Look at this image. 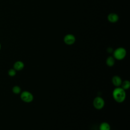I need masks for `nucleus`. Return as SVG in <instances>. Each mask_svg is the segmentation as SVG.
Segmentation results:
<instances>
[{"label":"nucleus","mask_w":130,"mask_h":130,"mask_svg":"<svg viewBox=\"0 0 130 130\" xmlns=\"http://www.w3.org/2000/svg\"><path fill=\"white\" fill-rule=\"evenodd\" d=\"M112 96L116 102L122 103L126 98L125 91L121 87H116L112 91Z\"/></svg>","instance_id":"obj_1"},{"label":"nucleus","mask_w":130,"mask_h":130,"mask_svg":"<svg viewBox=\"0 0 130 130\" xmlns=\"http://www.w3.org/2000/svg\"><path fill=\"white\" fill-rule=\"evenodd\" d=\"M126 55V51L123 47H119L113 51V57L119 60L123 59Z\"/></svg>","instance_id":"obj_2"},{"label":"nucleus","mask_w":130,"mask_h":130,"mask_svg":"<svg viewBox=\"0 0 130 130\" xmlns=\"http://www.w3.org/2000/svg\"><path fill=\"white\" fill-rule=\"evenodd\" d=\"M20 98L24 102L30 103L34 100V95L30 92L25 90L21 92Z\"/></svg>","instance_id":"obj_3"},{"label":"nucleus","mask_w":130,"mask_h":130,"mask_svg":"<svg viewBox=\"0 0 130 130\" xmlns=\"http://www.w3.org/2000/svg\"><path fill=\"white\" fill-rule=\"evenodd\" d=\"M93 105L96 109L101 110L105 106V101L102 97L96 96L93 101Z\"/></svg>","instance_id":"obj_4"},{"label":"nucleus","mask_w":130,"mask_h":130,"mask_svg":"<svg viewBox=\"0 0 130 130\" xmlns=\"http://www.w3.org/2000/svg\"><path fill=\"white\" fill-rule=\"evenodd\" d=\"M76 41L75 36L72 34H67L64 37L63 41L67 45H71L74 44Z\"/></svg>","instance_id":"obj_5"},{"label":"nucleus","mask_w":130,"mask_h":130,"mask_svg":"<svg viewBox=\"0 0 130 130\" xmlns=\"http://www.w3.org/2000/svg\"><path fill=\"white\" fill-rule=\"evenodd\" d=\"M122 82V81L121 78L117 75L114 76L112 78V83L113 85L116 87H120Z\"/></svg>","instance_id":"obj_6"},{"label":"nucleus","mask_w":130,"mask_h":130,"mask_svg":"<svg viewBox=\"0 0 130 130\" xmlns=\"http://www.w3.org/2000/svg\"><path fill=\"white\" fill-rule=\"evenodd\" d=\"M119 16L117 14L114 13H111L108 16V20L109 22L112 23H115L118 21Z\"/></svg>","instance_id":"obj_7"},{"label":"nucleus","mask_w":130,"mask_h":130,"mask_svg":"<svg viewBox=\"0 0 130 130\" xmlns=\"http://www.w3.org/2000/svg\"><path fill=\"white\" fill-rule=\"evenodd\" d=\"M24 67V63L20 60L16 61L13 65V69H14L16 71H21L22 70Z\"/></svg>","instance_id":"obj_8"},{"label":"nucleus","mask_w":130,"mask_h":130,"mask_svg":"<svg viewBox=\"0 0 130 130\" xmlns=\"http://www.w3.org/2000/svg\"><path fill=\"white\" fill-rule=\"evenodd\" d=\"M106 63L108 67H111L113 66L115 64V58H114V57L110 56L108 57L106 59Z\"/></svg>","instance_id":"obj_9"},{"label":"nucleus","mask_w":130,"mask_h":130,"mask_svg":"<svg viewBox=\"0 0 130 130\" xmlns=\"http://www.w3.org/2000/svg\"><path fill=\"white\" fill-rule=\"evenodd\" d=\"M111 126L110 124L106 122H103L101 123L99 126L100 130H110Z\"/></svg>","instance_id":"obj_10"},{"label":"nucleus","mask_w":130,"mask_h":130,"mask_svg":"<svg viewBox=\"0 0 130 130\" xmlns=\"http://www.w3.org/2000/svg\"><path fill=\"white\" fill-rule=\"evenodd\" d=\"M130 87V82L128 80H124L122 82L121 84V87L124 90H127Z\"/></svg>","instance_id":"obj_11"},{"label":"nucleus","mask_w":130,"mask_h":130,"mask_svg":"<svg viewBox=\"0 0 130 130\" xmlns=\"http://www.w3.org/2000/svg\"><path fill=\"white\" fill-rule=\"evenodd\" d=\"M12 91L15 94H19L21 92V89L19 86L16 85L12 88Z\"/></svg>","instance_id":"obj_12"},{"label":"nucleus","mask_w":130,"mask_h":130,"mask_svg":"<svg viewBox=\"0 0 130 130\" xmlns=\"http://www.w3.org/2000/svg\"><path fill=\"white\" fill-rule=\"evenodd\" d=\"M16 74V71L14 69H11L8 71V75L10 77H14Z\"/></svg>","instance_id":"obj_13"},{"label":"nucleus","mask_w":130,"mask_h":130,"mask_svg":"<svg viewBox=\"0 0 130 130\" xmlns=\"http://www.w3.org/2000/svg\"><path fill=\"white\" fill-rule=\"evenodd\" d=\"M112 51H113V49H112V48L109 47V48L107 49V52H108V53H111Z\"/></svg>","instance_id":"obj_14"},{"label":"nucleus","mask_w":130,"mask_h":130,"mask_svg":"<svg viewBox=\"0 0 130 130\" xmlns=\"http://www.w3.org/2000/svg\"><path fill=\"white\" fill-rule=\"evenodd\" d=\"M1 49V43H0V50Z\"/></svg>","instance_id":"obj_15"}]
</instances>
